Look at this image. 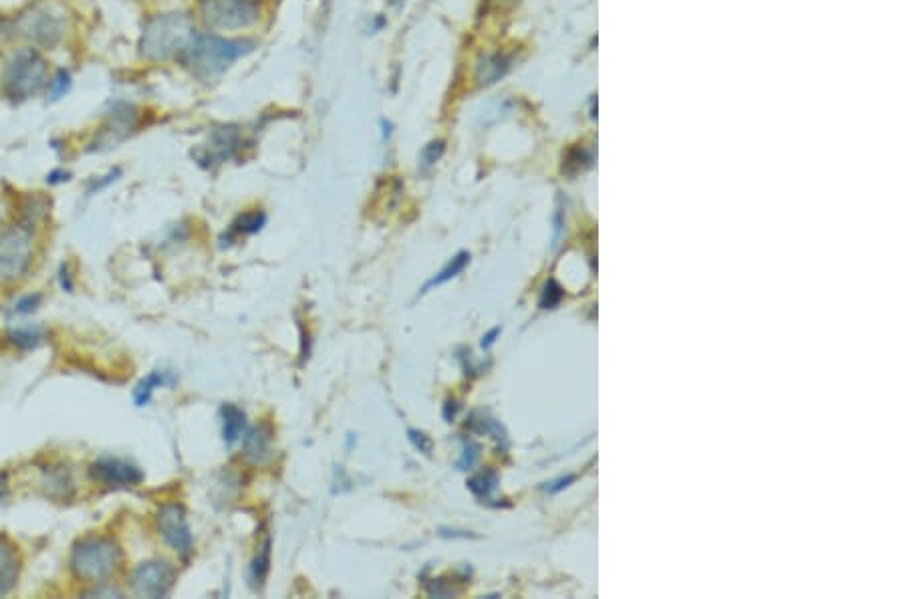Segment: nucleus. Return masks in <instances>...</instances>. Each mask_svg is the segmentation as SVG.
<instances>
[{
    "label": "nucleus",
    "instance_id": "ddd939ff",
    "mask_svg": "<svg viewBox=\"0 0 907 599\" xmlns=\"http://www.w3.org/2000/svg\"><path fill=\"white\" fill-rule=\"evenodd\" d=\"M512 67V59L504 53H490L480 57L474 69V81L478 87H490L498 83Z\"/></svg>",
    "mask_w": 907,
    "mask_h": 599
},
{
    "label": "nucleus",
    "instance_id": "aec40b11",
    "mask_svg": "<svg viewBox=\"0 0 907 599\" xmlns=\"http://www.w3.org/2000/svg\"><path fill=\"white\" fill-rule=\"evenodd\" d=\"M71 87H73V77H71V71L65 69V67H59L55 71V75L49 79V85H47V97L51 103H57L61 101L63 97H67L71 93Z\"/></svg>",
    "mask_w": 907,
    "mask_h": 599
},
{
    "label": "nucleus",
    "instance_id": "4c0bfd02",
    "mask_svg": "<svg viewBox=\"0 0 907 599\" xmlns=\"http://www.w3.org/2000/svg\"><path fill=\"white\" fill-rule=\"evenodd\" d=\"M9 497V485L3 476H0V503H3L5 499Z\"/></svg>",
    "mask_w": 907,
    "mask_h": 599
},
{
    "label": "nucleus",
    "instance_id": "c9c22d12",
    "mask_svg": "<svg viewBox=\"0 0 907 599\" xmlns=\"http://www.w3.org/2000/svg\"><path fill=\"white\" fill-rule=\"evenodd\" d=\"M7 216H9V204L5 198H0V230H3V226L7 224Z\"/></svg>",
    "mask_w": 907,
    "mask_h": 599
},
{
    "label": "nucleus",
    "instance_id": "412c9836",
    "mask_svg": "<svg viewBox=\"0 0 907 599\" xmlns=\"http://www.w3.org/2000/svg\"><path fill=\"white\" fill-rule=\"evenodd\" d=\"M498 487V474L492 470H484L476 476H472L468 481V489L478 497V499H488Z\"/></svg>",
    "mask_w": 907,
    "mask_h": 599
},
{
    "label": "nucleus",
    "instance_id": "9d476101",
    "mask_svg": "<svg viewBox=\"0 0 907 599\" xmlns=\"http://www.w3.org/2000/svg\"><path fill=\"white\" fill-rule=\"evenodd\" d=\"M138 128V109L134 105L119 103L107 117V124L99 130L89 146V152H105L117 148L129 134Z\"/></svg>",
    "mask_w": 907,
    "mask_h": 599
},
{
    "label": "nucleus",
    "instance_id": "20e7f679",
    "mask_svg": "<svg viewBox=\"0 0 907 599\" xmlns=\"http://www.w3.org/2000/svg\"><path fill=\"white\" fill-rule=\"evenodd\" d=\"M121 563V549L109 537L81 539L71 553V571L83 583H105Z\"/></svg>",
    "mask_w": 907,
    "mask_h": 599
},
{
    "label": "nucleus",
    "instance_id": "c756f323",
    "mask_svg": "<svg viewBox=\"0 0 907 599\" xmlns=\"http://www.w3.org/2000/svg\"><path fill=\"white\" fill-rule=\"evenodd\" d=\"M478 456H480V446L474 444V442H466L464 450H462V456L458 460V470H470L476 464Z\"/></svg>",
    "mask_w": 907,
    "mask_h": 599
},
{
    "label": "nucleus",
    "instance_id": "f257e3e1",
    "mask_svg": "<svg viewBox=\"0 0 907 599\" xmlns=\"http://www.w3.org/2000/svg\"><path fill=\"white\" fill-rule=\"evenodd\" d=\"M256 49L254 39L222 37L218 33H198L190 47L178 57L180 65L198 81L212 83L220 79L236 61Z\"/></svg>",
    "mask_w": 907,
    "mask_h": 599
},
{
    "label": "nucleus",
    "instance_id": "a211bd4d",
    "mask_svg": "<svg viewBox=\"0 0 907 599\" xmlns=\"http://www.w3.org/2000/svg\"><path fill=\"white\" fill-rule=\"evenodd\" d=\"M468 265H470V253L460 251V253H458V255H456V257H454L440 273H438V275H434V277L424 285L422 293H428V291H432L434 287H442L444 283L456 279Z\"/></svg>",
    "mask_w": 907,
    "mask_h": 599
},
{
    "label": "nucleus",
    "instance_id": "0eeeda50",
    "mask_svg": "<svg viewBox=\"0 0 907 599\" xmlns=\"http://www.w3.org/2000/svg\"><path fill=\"white\" fill-rule=\"evenodd\" d=\"M65 31V17L49 7H33L17 21V33L37 49H53L63 41Z\"/></svg>",
    "mask_w": 907,
    "mask_h": 599
},
{
    "label": "nucleus",
    "instance_id": "f8f14e48",
    "mask_svg": "<svg viewBox=\"0 0 907 599\" xmlns=\"http://www.w3.org/2000/svg\"><path fill=\"white\" fill-rule=\"evenodd\" d=\"M21 577V557L15 543L0 535V597L9 595Z\"/></svg>",
    "mask_w": 907,
    "mask_h": 599
},
{
    "label": "nucleus",
    "instance_id": "6ab92c4d",
    "mask_svg": "<svg viewBox=\"0 0 907 599\" xmlns=\"http://www.w3.org/2000/svg\"><path fill=\"white\" fill-rule=\"evenodd\" d=\"M267 224V214L263 210H252V212H244L240 214L234 222H232V228H230V234L232 236H248V234H256V232H261L263 226Z\"/></svg>",
    "mask_w": 907,
    "mask_h": 599
},
{
    "label": "nucleus",
    "instance_id": "f03ea898",
    "mask_svg": "<svg viewBox=\"0 0 907 599\" xmlns=\"http://www.w3.org/2000/svg\"><path fill=\"white\" fill-rule=\"evenodd\" d=\"M196 35L194 19L188 13H162L146 21L138 49L142 59L152 63L178 59Z\"/></svg>",
    "mask_w": 907,
    "mask_h": 599
},
{
    "label": "nucleus",
    "instance_id": "2f4dec72",
    "mask_svg": "<svg viewBox=\"0 0 907 599\" xmlns=\"http://www.w3.org/2000/svg\"><path fill=\"white\" fill-rule=\"evenodd\" d=\"M69 180H71V172H65L61 168H57V170L47 174V184H51V186H57V184H63V182H69Z\"/></svg>",
    "mask_w": 907,
    "mask_h": 599
},
{
    "label": "nucleus",
    "instance_id": "cd10ccee",
    "mask_svg": "<svg viewBox=\"0 0 907 599\" xmlns=\"http://www.w3.org/2000/svg\"><path fill=\"white\" fill-rule=\"evenodd\" d=\"M119 176H121V170H119V168H113V170H109L105 176H99V178L91 180V184L87 186V194H97V192L105 190L107 186H111L113 182H117Z\"/></svg>",
    "mask_w": 907,
    "mask_h": 599
},
{
    "label": "nucleus",
    "instance_id": "58836bf2",
    "mask_svg": "<svg viewBox=\"0 0 907 599\" xmlns=\"http://www.w3.org/2000/svg\"><path fill=\"white\" fill-rule=\"evenodd\" d=\"M381 126L385 128V130H383V138H390V136H392V124H390V122H385V119H381Z\"/></svg>",
    "mask_w": 907,
    "mask_h": 599
},
{
    "label": "nucleus",
    "instance_id": "1a4fd4ad",
    "mask_svg": "<svg viewBox=\"0 0 907 599\" xmlns=\"http://www.w3.org/2000/svg\"><path fill=\"white\" fill-rule=\"evenodd\" d=\"M176 583V569L170 561L150 559L136 567L132 575V587L138 597H164Z\"/></svg>",
    "mask_w": 907,
    "mask_h": 599
},
{
    "label": "nucleus",
    "instance_id": "f704fd0d",
    "mask_svg": "<svg viewBox=\"0 0 907 599\" xmlns=\"http://www.w3.org/2000/svg\"><path fill=\"white\" fill-rule=\"evenodd\" d=\"M500 331H502V329H500V327H494V329H492V331H488V333H486V335H484V337H482V347H484V349H488V347H492V343H494V341H496V337H498V335H500Z\"/></svg>",
    "mask_w": 907,
    "mask_h": 599
},
{
    "label": "nucleus",
    "instance_id": "7ed1b4c3",
    "mask_svg": "<svg viewBox=\"0 0 907 599\" xmlns=\"http://www.w3.org/2000/svg\"><path fill=\"white\" fill-rule=\"evenodd\" d=\"M49 79V61L37 47L27 45L7 57L0 71V89L13 103H23L47 89Z\"/></svg>",
    "mask_w": 907,
    "mask_h": 599
},
{
    "label": "nucleus",
    "instance_id": "72a5a7b5",
    "mask_svg": "<svg viewBox=\"0 0 907 599\" xmlns=\"http://www.w3.org/2000/svg\"><path fill=\"white\" fill-rule=\"evenodd\" d=\"M59 281H61V287H63V291H67V293H71V291H73V287H75V285H73V279H71V273H69V267H67V265H63V267H61V273H59Z\"/></svg>",
    "mask_w": 907,
    "mask_h": 599
},
{
    "label": "nucleus",
    "instance_id": "4be33fe9",
    "mask_svg": "<svg viewBox=\"0 0 907 599\" xmlns=\"http://www.w3.org/2000/svg\"><path fill=\"white\" fill-rule=\"evenodd\" d=\"M269 571H271V541L265 543V547L258 551L256 559L252 561L250 575H252L254 585H263L267 575H269Z\"/></svg>",
    "mask_w": 907,
    "mask_h": 599
},
{
    "label": "nucleus",
    "instance_id": "423d86ee",
    "mask_svg": "<svg viewBox=\"0 0 907 599\" xmlns=\"http://www.w3.org/2000/svg\"><path fill=\"white\" fill-rule=\"evenodd\" d=\"M33 265V236L29 226L0 230V285L21 281Z\"/></svg>",
    "mask_w": 907,
    "mask_h": 599
},
{
    "label": "nucleus",
    "instance_id": "4468645a",
    "mask_svg": "<svg viewBox=\"0 0 907 599\" xmlns=\"http://www.w3.org/2000/svg\"><path fill=\"white\" fill-rule=\"evenodd\" d=\"M244 454L254 464H265L273 458V432L269 426H256L244 436Z\"/></svg>",
    "mask_w": 907,
    "mask_h": 599
},
{
    "label": "nucleus",
    "instance_id": "c85d7f7f",
    "mask_svg": "<svg viewBox=\"0 0 907 599\" xmlns=\"http://www.w3.org/2000/svg\"><path fill=\"white\" fill-rule=\"evenodd\" d=\"M41 301H43V295H39V293L25 295V297H21L15 303V313L17 315H31V313H35L41 307Z\"/></svg>",
    "mask_w": 907,
    "mask_h": 599
},
{
    "label": "nucleus",
    "instance_id": "473e14b6",
    "mask_svg": "<svg viewBox=\"0 0 907 599\" xmlns=\"http://www.w3.org/2000/svg\"><path fill=\"white\" fill-rule=\"evenodd\" d=\"M575 481H577V476H575V474H569V476H565V478H559V481L553 483V487H549V493H561L563 489H567V487H569L571 483H575Z\"/></svg>",
    "mask_w": 907,
    "mask_h": 599
},
{
    "label": "nucleus",
    "instance_id": "393cba45",
    "mask_svg": "<svg viewBox=\"0 0 907 599\" xmlns=\"http://www.w3.org/2000/svg\"><path fill=\"white\" fill-rule=\"evenodd\" d=\"M563 297H565L563 287H561L555 279H551V281L545 285L543 293H541L539 307H541V309H555V307L563 301Z\"/></svg>",
    "mask_w": 907,
    "mask_h": 599
},
{
    "label": "nucleus",
    "instance_id": "6e6552de",
    "mask_svg": "<svg viewBox=\"0 0 907 599\" xmlns=\"http://www.w3.org/2000/svg\"><path fill=\"white\" fill-rule=\"evenodd\" d=\"M158 531L164 543L182 557L194 551V537L188 523L186 509L180 503H166L158 511Z\"/></svg>",
    "mask_w": 907,
    "mask_h": 599
},
{
    "label": "nucleus",
    "instance_id": "dca6fc26",
    "mask_svg": "<svg viewBox=\"0 0 907 599\" xmlns=\"http://www.w3.org/2000/svg\"><path fill=\"white\" fill-rule=\"evenodd\" d=\"M222 418V438L228 448H232L238 440H242L246 432V414L234 404H224L220 408Z\"/></svg>",
    "mask_w": 907,
    "mask_h": 599
},
{
    "label": "nucleus",
    "instance_id": "7c9ffc66",
    "mask_svg": "<svg viewBox=\"0 0 907 599\" xmlns=\"http://www.w3.org/2000/svg\"><path fill=\"white\" fill-rule=\"evenodd\" d=\"M408 438H410V442L414 444V448H416V450H420V452H424V454H428V456L432 454V450H434V442H432V438H430L428 434H424V432H420V430H414V428H410V430H408Z\"/></svg>",
    "mask_w": 907,
    "mask_h": 599
},
{
    "label": "nucleus",
    "instance_id": "a878e982",
    "mask_svg": "<svg viewBox=\"0 0 907 599\" xmlns=\"http://www.w3.org/2000/svg\"><path fill=\"white\" fill-rule=\"evenodd\" d=\"M591 162H593V158H591V154H589L587 150H583V148H575V150H571V152L567 154V160H565V166H563V170H569L571 166H575L573 174H577V172H583L585 168H589V166H591Z\"/></svg>",
    "mask_w": 907,
    "mask_h": 599
},
{
    "label": "nucleus",
    "instance_id": "ea45409f",
    "mask_svg": "<svg viewBox=\"0 0 907 599\" xmlns=\"http://www.w3.org/2000/svg\"><path fill=\"white\" fill-rule=\"evenodd\" d=\"M0 31H3V21H0Z\"/></svg>",
    "mask_w": 907,
    "mask_h": 599
},
{
    "label": "nucleus",
    "instance_id": "39448f33",
    "mask_svg": "<svg viewBox=\"0 0 907 599\" xmlns=\"http://www.w3.org/2000/svg\"><path fill=\"white\" fill-rule=\"evenodd\" d=\"M200 17L216 33L248 31L261 21V5L256 0H200Z\"/></svg>",
    "mask_w": 907,
    "mask_h": 599
},
{
    "label": "nucleus",
    "instance_id": "2eb2a0df",
    "mask_svg": "<svg viewBox=\"0 0 907 599\" xmlns=\"http://www.w3.org/2000/svg\"><path fill=\"white\" fill-rule=\"evenodd\" d=\"M238 148H240V132L234 126L218 128L210 134V148H208L206 160L226 162L238 152Z\"/></svg>",
    "mask_w": 907,
    "mask_h": 599
},
{
    "label": "nucleus",
    "instance_id": "e433bc0d",
    "mask_svg": "<svg viewBox=\"0 0 907 599\" xmlns=\"http://www.w3.org/2000/svg\"><path fill=\"white\" fill-rule=\"evenodd\" d=\"M456 412H458V404H456V402H448V404L444 406V418H446L448 422H452V420L456 418Z\"/></svg>",
    "mask_w": 907,
    "mask_h": 599
},
{
    "label": "nucleus",
    "instance_id": "5701e85b",
    "mask_svg": "<svg viewBox=\"0 0 907 599\" xmlns=\"http://www.w3.org/2000/svg\"><path fill=\"white\" fill-rule=\"evenodd\" d=\"M45 485H47L49 495L65 497V499L69 497L67 491L73 489V487H71V485H73V483H71V478H69V474H67L65 470H51L49 476L45 478Z\"/></svg>",
    "mask_w": 907,
    "mask_h": 599
},
{
    "label": "nucleus",
    "instance_id": "f3484780",
    "mask_svg": "<svg viewBox=\"0 0 907 599\" xmlns=\"http://www.w3.org/2000/svg\"><path fill=\"white\" fill-rule=\"evenodd\" d=\"M172 384H174V378L170 376V372H160V370H158V372H152L150 376H146V378L138 384V388H136V392H134L136 406H140V408H142V406H148L150 400H152V396H154V392H156L158 388L172 386Z\"/></svg>",
    "mask_w": 907,
    "mask_h": 599
},
{
    "label": "nucleus",
    "instance_id": "bb28decb",
    "mask_svg": "<svg viewBox=\"0 0 907 599\" xmlns=\"http://www.w3.org/2000/svg\"><path fill=\"white\" fill-rule=\"evenodd\" d=\"M9 337L15 341V345H21V347H37L43 339L39 329H19V331H13Z\"/></svg>",
    "mask_w": 907,
    "mask_h": 599
},
{
    "label": "nucleus",
    "instance_id": "b1692460",
    "mask_svg": "<svg viewBox=\"0 0 907 599\" xmlns=\"http://www.w3.org/2000/svg\"><path fill=\"white\" fill-rule=\"evenodd\" d=\"M444 152H446V142H444V140H434V142H430V144L422 150V156H420V166H422V170L434 168V166L440 162V158L444 156Z\"/></svg>",
    "mask_w": 907,
    "mask_h": 599
},
{
    "label": "nucleus",
    "instance_id": "9b49d317",
    "mask_svg": "<svg viewBox=\"0 0 907 599\" xmlns=\"http://www.w3.org/2000/svg\"><path fill=\"white\" fill-rule=\"evenodd\" d=\"M93 481L113 487V489H127L138 487L144 481V472L127 460L121 458H101L91 466Z\"/></svg>",
    "mask_w": 907,
    "mask_h": 599
}]
</instances>
